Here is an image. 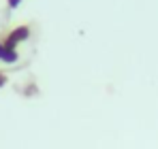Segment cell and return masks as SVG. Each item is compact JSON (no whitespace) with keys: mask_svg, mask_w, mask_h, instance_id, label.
I'll use <instances>...</instances> for the list:
<instances>
[{"mask_svg":"<svg viewBox=\"0 0 158 149\" xmlns=\"http://www.w3.org/2000/svg\"><path fill=\"white\" fill-rule=\"evenodd\" d=\"M30 34H32L30 24H17V26H13L11 30L2 32L0 38H2L6 45H11V47H19V43H26L28 38H30Z\"/></svg>","mask_w":158,"mask_h":149,"instance_id":"obj_1","label":"cell"},{"mask_svg":"<svg viewBox=\"0 0 158 149\" xmlns=\"http://www.w3.org/2000/svg\"><path fill=\"white\" fill-rule=\"evenodd\" d=\"M17 60H19L17 47H11L0 38V64H15Z\"/></svg>","mask_w":158,"mask_h":149,"instance_id":"obj_2","label":"cell"},{"mask_svg":"<svg viewBox=\"0 0 158 149\" xmlns=\"http://www.w3.org/2000/svg\"><path fill=\"white\" fill-rule=\"evenodd\" d=\"M6 83H9V74L4 73V70H0V90H2Z\"/></svg>","mask_w":158,"mask_h":149,"instance_id":"obj_3","label":"cell"},{"mask_svg":"<svg viewBox=\"0 0 158 149\" xmlns=\"http://www.w3.org/2000/svg\"><path fill=\"white\" fill-rule=\"evenodd\" d=\"M24 0H6V4H9V9H17L19 4H22Z\"/></svg>","mask_w":158,"mask_h":149,"instance_id":"obj_4","label":"cell"}]
</instances>
